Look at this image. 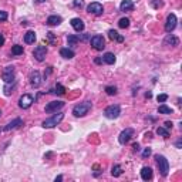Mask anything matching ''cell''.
<instances>
[{"label": "cell", "mask_w": 182, "mask_h": 182, "mask_svg": "<svg viewBox=\"0 0 182 182\" xmlns=\"http://www.w3.org/2000/svg\"><path fill=\"white\" fill-rule=\"evenodd\" d=\"M134 135V130L133 128H127V130H124L122 133L120 134V138H118V141H120V144H127V142L131 139V137Z\"/></svg>", "instance_id": "cell-10"}, {"label": "cell", "mask_w": 182, "mask_h": 182, "mask_svg": "<svg viewBox=\"0 0 182 182\" xmlns=\"http://www.w3.org/2000/svg\"><path fill=\"white\" fill-rule=\"evenodd\" d=\"M87 10H88V13H93V14L98 16V14H101V13L104 12V7H102L101 3H97V2H94V3H90L88 4Z\"/></svg>", "instance_id": "cell-11"}, {"label": "cell", "mask_w": 182, "mask_h": 182, "mask_svg": "<svg viewBox=\"0 0 182 182\" xmlns=\"http://www.w3.org/2000/svg\"><path fill=\"white\" fill-rule=\"evenodd\" d=\"M73 4H74V7H80V9H81V7L84 6V2H83V0H74V3H73Z\"/></svg>", "instance_id": "cell-34"}, {"label": "cell", "mask_w": 182, "mask_h": 182, "mask_svg": "<svg viewBox=\"0 0 182 182\" xmlns=\"http://www.w3.org/2000/svg\"><path fill=\"white\" fill-rule=\"evenodd\" d=\"M60 181H63V176H61V175H59V176L56 178V182H60Z\"/></svg>", "instance_id": "cell-39"}, {"label": "cell", "mask_w": 182, "mask_h": 182, "mask_svg": "<svg viewBox=\"0 0 182 182\" xmlns=\"http://www.w3.org/2000/svg\"><path fill=\"white\" fill-rule=\"evenodd\" d=\"M120 9L122 12H128V10H133L134 9V2L133 0H122V3H121Z\"/></svg>", "instance_id": "cell-19"}, {"label": "cell", "mask_w": 182, "mask_h": 182, "mask_svg": "<svg viewBox=\"0 0 182 182\" xmlns=\"http://www.w3.org/2000/svg\"><path fill=\"white\" fill-rule=\"evenodd\" d=\"M165 128H167V130H171V128H172V122H171V121H167V122H165Z\"/></svg>", "instance_id": "cell-37"}, {"label": "cell", "mask_w": 182, "mask_h": 182, "mask_svg": "<svg viewBox=\"0 0 182 182\" xmlns=\"http://www.w3.org/2000/svg\"><path fill=\"white\" fill-rule=\"evenodd\" d=\"M141 178L144 179V181H149V179L152 178V169L149 167H144L141 169Z\"/></svg>", "instance_id": "cell-17"}, {"label": "cell", "mask_w": 182, "mask_h": 182, "mask_svg": "<svg viewBox=\"0 0 182 182\" xmlns=\"http://www.w3.org/2000/svg\"><path fill=\"white\" fill-rule=\"evenodd\" d=\"M63 118H64V114H63V112H57V114H54L51 118H49V120L44 121L43 127L44 128H53V127L59 125V124L63 121Z\"/></svg>", "instance_id": "cell-3"}, {"label": "cell", "mask_w": 182, "mask_h": 182, "mask_svg": "<svg viewBox=\"0 0 182 182\" xmlns=\"http://www.w3.org/2000/svg\"><path fill=\"white\" fill-rule=\"evenodd\" d=\"M47 37H49V41H50L51 44L56 43V41H54V34H53L51 31H49V33H47Z\"/></svg>", "instance_id": "cell-35"}, {"label": "cell", "mask_w": 182, "mask_h": 182, "mask_svg": "<svg viewBox=\"0 0 182 182\" xmlns=\"http://www.w3.org/2000/svg\"><path fill=\"white\" fill-rule=\"evenodd\" d=\"M60 56L61 57H64V59H73L74 57V51L71 49H61L60 50Z\"/></svg>", "instance_id": "cell-20"}, {"label": "cell", "mask_w": 182, "mask_h": 182, "mask_svg": "<svg viewBox=\"0 0 182 182\" xmlns=\"http://www.w3.org/2000/svg\"><path fill=\"white\" fill-rule=\"evenodd\" d=\"M149 155H151V149H149V148H145L144 152H142V158H148Z\"/></svg>", "instance_id": "cell-36"}, {"label": "cell", "mask_w": 182, "mask_h": 182, "mask_svg": "<svg viewBox=\"0 0 182 182\" xmlns=\"http://www.w3.org/2000/svg\"><path fill=\"white\" fill-rule=\"evenodd\" d=\"M31 104H33V97H31L30 94H24V96L20 97V100H19L20 108H23V110H26V108H30Z\"/></svg>", "instance_id": "cell-8"}, {"label": "cell", "mask_w": 182, "mask_h": 182, "mask_svg": "<svg viewBox=\"0 0 182 182\" xmlns=\"http://www.w3.org/2000/svg\"><path fill=\"white\" fill-rule=\"evenodd\" d=\"M105 91H107L108 96H114V94H117V88H115V87H107Z\"/></svg>", "instance_id": "cell-31"}, {"label": "cell", "mask_w": 182, "mask_h": 182, "mask_svg": "<svg viewBox=\"0 0 182 182\" xmlns=\"http://www.w3.org/2000/svg\"><path fill=\"white\" fill-rule=\"evenodd\" d=\"M157 100H158V102H164V101H167L168 100V96L167 94H159V96L157 97Z\"/></svg>", "instance_id": "cell-32"}, {"label": "cell", "mask_w": 182, "mask_h": 182, "mask_svg": "<svg viewBox=\"0 0 182 182\" xmlns=\"http://www.w3.org/2000/svg\"><path fill=\"white\" fill-rule=\"evenodd\" d=\"M23 124L22 118H16V120H13L12 122H9L6 127H4V131H10V130H16L17 127H20Z\"/></svg>", "instance_id": "cell-14"}, {"label": "cell", "mask_w": 182, "mask_h": 182, "mask_svg": "<svg viewBox=\"0 0 182 182\" xmlns=\"http://www.w3.org/2000/svg\"><path fill=\"white\" fill-rule=\"evenodd\" d=\"M54 93H56V94H59V96H63V94L65 93V88L61 86V84H57V86H56V88H54Z\"/></svg>", "instance_id": "cell-30"}, {"label": "cell", "mask_w": 182, "mask_h": 182, "mask_svg": "<svg viewBox=\"0 0 182 182\" xmlns=\"http://www.w3.org/2000/svg\"><path fill=\"white\" fill-rule=\"evenodd\" d=\"M108 37L111 39V40H115V41H118V43H122L124 41V37L121 36L118 31H115V30H110L108 31Z\"/></svg>", "instance_id": "cell-18"}, {"label": "cell", "mask_w": 182, "mask_h": 182, "mask_svg": "<svg viewBox=\"0 0 182 182\" xmlns=\"http://www.w3.org/2000/svg\"><path fill=\"white\" fill-rule=\"evenodd\" d=\"M12 53L14 56H20L23 54V46H19V44H16V46L12 47Z\"/></svg>", "instance_id": "cell-27"}, {"label": "cell", "mask_w": 182, "mask_h": 182, "mask_svg": "<svg viewBox=\"0 0 182 182\" xmlns=\"http://www.w3.org/2000/svg\"><path fill=\"white\" fill-rule=\"evenodd\" d=\"M175 27H176V16L171 13V14L167 17V23H165V30H167L168 33H171V31H174V29H175Z\"/></svg>", "instance_id": "cell-12"}, {"label": "cell", "mask_w": 182, "mask_h": 182, "mask_svg": "<svg viewBox=\"0 0 182 182\" xmlns=\"http://www.w3.org/2000/svg\"><path fill=\"white\" fill-rule=\"evenodd\" d=\"M71 27L74 29L75 31H83L86 26H84V23L81 19H73L71 20Z\"/></svg>", "instance_id": "cell-15"}, {"label": "cell", "mask_w": 182, "mask_h": 182, "mask_svg": "<svg viewBox=\"0 0 182 182\" xmlns=\"http://www.w3.org/2000/svg\"><path fill=\"white\" fill-rule=\"evenodd\" d=\"M24 41L27 44H33L34 41H36V33H34V31H27V33L24 34Z\"/></svg>", "instance_id": "cell-21"}, {"label": "cell", "mask_w": 182, "mask_h": 182, "mask_svg": "<svg viewBox=\"0 0 182 182\" xmlns=\"http://www.w3.org/2000/svg\"><path fill=\"white\" fill-rule=\"evenodd\" d=\"M61 22H63V19L60 17V16H57V14H53V16H50L49 19H47V24H49V26H59Z\"/></svg>", "instance_id": "cell-16"}, {"label": "cell", "mask_w": 182, "mask_h": 182, "mask_svg": "<svg viewBox=\"0 0 182 182\" xmlns=\"http://www.w3.org/2000/svg\"><path fill=\"white\" fill-rule=\"evenodd\" d=\"M133 148L135 149V151H138V149H139V145H138V144H134V147H133Z\"/></svg>", "instance_id": "cell-40"}, {"label": "cell", "mask_w": 182, "mask_h": 182, "mask_svg": "<svg viewBox=\"0 0 182 182\" xmlns=\"http://www.w3.org/2000/svg\"><path fill=\"white\" fill-rule=\"evenodd\" d=\"M33 56L37 61H44V59L47 56V49L44 46H37L33 51Z\"/></svg>", "instance_id": "cell-6"}, {"label": "cell", "mask_w": 182, "mask_h": 182, "mask_svg": "<svg viewBox=\"0 0 182 182\" xmlns=\"http://www.w3.org/2000/svg\"><path fill=\"white\" fill-rule=\"evenodd\" d=\"M145 97H147V98H151L152 94H151V93H147V94H145Z\"/></svg>", "instance_id": "cell-41"}, {"label": "cell", "mask_w": 182, "mask_h": 182, "mask_svg": "<svg viewBox=\"0 0 182 182\" xmlns=\"http://www.w3.org/2000/svg\"><path fill=\"white\" fill-rule=\"evenodd\" d=\"M102 60H104L107 64H114V63H115V56L112 54V53H105L104 57H102Z\"/></svg>", "instance_id": "cell-23"}, {"label": "cell", "mask_w": 182, "mask_h": 182, "mask_svg": "<svg viewBox=\"0 0 182 182\" xmlns=\"http://www.w3.org/2000/svg\"><path fill=\"white\" fill-rule=\"evenodd\" d=\"M158 112L159 114H172V108L167 107V105H159V108H158Z\"/></svg>", "instance_id": "cell-26"}, {"label": "cell", "mask_w": 182, "mask_h": 182, "mask_svg": "<svg viewBox=\"0 0 182 182\" xmlns=\"http://www.w3.org/2000/svg\"><path fill=\"white\" fill-rule=\"evenodd\" d=\"M4 20H7V13L0 10V22H4Z\"/></svg>", "instance_id": "cell-33"}, {"label": "cell", "mask_w": 182, "mask_h": 182, "mask_svg": "<svg viewBox=\"0 0 182 182\" xmlns=\"http://www.w3.org/2000/svg\"><path fill=\"white\" fill-rule=\"evenodd\" d=\"M157 134H158V135H161V137H164V138H168V137H169V131H168L167 128H164V127H158Z\"/></svg>", "instance_id": "cell-25"}, {"label": "cell", "mask_w": 182, "mask_h": 182, "mask_svg": "<svg viewBox=\"0 0 182 182\" xmlns=\"http://www.w3.org/2000/svg\"><path fill=\"white\" fill-rule=\"evenodd\" d=\"M155 159H157L158 168H159V171H161V175L167 176L168 172H169V162H168V159L164 157V155H157Z\"/></svg>", "instance_id": "cell-2"}, {"label": "cell", "mask_w": 182, "mask_h": 182, "mask_svg": "<svg viewBox=\"0 0 182 182\" xmlns=\"http://www.w3.org/2000/svg\"><path fill=\"white\" fill-rule=\"evenodd\" d=\"M121 114V108L120 105H110V107L105 108L104 111V115L107 118H110V120H114V118H118Z\"/></svg>", "instance_id": "cell-4"}, {"label": "cell", "mask_w": 182, "mask_h": 182, "mask_svg": "<svg viewBox=\"0 0 182 182\" xmlns=\"http://www.w3.org/2000/svg\"><path fill=\"white\" fill-rule=\"evenodd\" d=\"M118 26H120L121 29H127L128 26H130V20L127 19V17H122V19L118 22Z\"/></svg>", "instance_id": "cell-29"}, {"label": "cell", "mask_w": 182, "mask_h": 182, "mask_svg": "<svg viewBox=\"0 0 182 182\" xmlns=\"http://www.w3.org/2000/svg\"><path fill=\"white\" fill-rule=\"evenodd\" d=\"M179 40L175 37V36H167L165 40H164V44H171V46H178Z\"/></svg>", "instance_id": "cell-22"}, {"label": "cell", "mask_w": 182, "mask_h": 182, "mask_svg": "<svg viewBox=\"0 0 182 182\" xmlns=\"http://www.w3.org/2000/svg\"><path fill=\"white\" fill-rule=\"evenodd\" d=\"M90 108H91V102L90 101L80 102V104H77L73 108V114H74L75 117H84V115L90 111Z\"/></svg>", "instance_id": "cell-1"}, {"label": "cell", "mask_w": 182, "mask_h": 182, "mask_svg": "<svg viewBox=\"0 0 182 182\" xmlns=\"http://www.w3.org/2000/svg\"><path fill=\"white\" fill-rule=\"evenodd\" d=\"M30 83L33 87H39L41 83V78H40V73L39 71H33L30 74Z\"/></svg>", "instance_id": "cell-13"}, {"label": "cell", "mask_w": 182, "mask_h": 182, "mask_svg": "<svg viewBox=\"0 0 182 182\" xmlns=\"http://www.w3.org/2000/svg\"><path fill=\"white\" fill-rule=\"evenodd\" d=\"M91 46H93L94 50H98V51H101V50L105 47L104 37H102V36H100V34H97V36L91 37Z\"/></svg>", "instance_id": "cell-5"}, {"label": "cell", "mask_w": 182, "mask_h": 182, "mask_svg": "<svg viewBox=\"0 0 182 182\" xmlns=\"http://www.w3.org/2000/svg\"><path fill=\"white\" fill-rule=\"evenodd\" d=\"M2 78H3L6 83H12V81H14V67H13V65L6 67V70H4L3 74H2Z\"/></svg>", "instance_id": "cell-7"}, {"label": "cell", "mask_w": 182, "mask_h": 182, "mask_svg": "<svg viewBox=\"0 0 182 182\" xmlns=\"http://www.w3.org/2000/svg\"><path fill=\"white\" fill-rule=\"evenodd\" d=\"M63 107H64V102L63 101H51L46 105V112H57Z\"/></svg>", "instance_id": "cell-9"}, {"label": "cell", "mask_w": 182, "mask_h": 182, "mask_svg": "<svg viewBox=\"0 0 182 182\" xmlns=\"http://www.w3.org/2000/svg\"><path fill=\"white\" fill-rule=\"evenodd\" d=\"M111 174H112V176H120L121 174H122V168H121L120 165H114L111 169Z\"/></svg>", "instance_id": "cell-28"}, {"label": "cell", "mask_w": 182, "mask_h": 182, "mask_svg": "<svg viewBox=\"0 0 182 182\" xmlns=\"http://www.w3.org/2000/svg\"><path fill=\"white\" fill-rule=\"evenodd\" d=\"M3 44H4V37L0 34V46H3Z\"/></svg>", "instance_id": "cell-38"}, {"label": "cell", "mask_w": 182, "mask_h": 182, "mask_svg": "<svg viewBox=\"0 0 182 182\" xmlns=\"http://www.w3.org/2000/svg\"><path fill=\"white\" fill-rule=\"evenodd\" d=\"M36 2H37V3H43L44 0H36Z\"/></svg>", "instance_id": "cell-42"}, {"label": "cell", "mask_w": 182, "mask_h": 182, "mask_svg": "<svg viewBox=\"0 0 182 182\" xmlns=\"http://www.w3.org/2000/svg\"><path fill=\"white\" fill-rule=\"evenodd\" d=\"M78 40H80V39H78L77 36H74V34H71V36H68V37H67V43H68V46H70V47L77 46Z\"/></svg>", "instance_id": "cell-24"}, {"label": "cell", "mask_w": 182, "mask_h": 182, "mask_svg": "<svg viewBox=\"0 0 182 182\" xmlns=\"http://www.w3.org/2000/svg\"><path fill=\"white\" fill-rule=\"evenodd\" d=\"M0 115H2V111H0Z\"/></svg>", "instance_id": "cell-43"}]
</instances>
